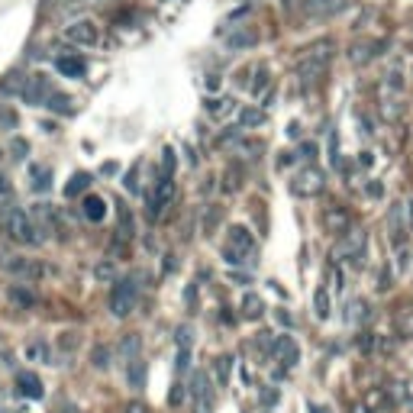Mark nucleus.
I'll use <instances>...</instances> for the list:
<instances>
[{"instance_id":"nucleus-1","label":"nucleus","mask_w":413,"mask_h":413,"mask_svg":"<svg viewBox=\"0 0 413 413\" xmlns=\"http://www.w3.org/2000/svg\"><path fill=\"white\" fill-rule=\"evenodd\" d=\"M0 229L7 233V239L20 245H39L43 242V229L36 226V219L20 207H3L0 210Z\"/></svg>"},{"instance_id":"nucleus-2","label":"nucleus","mask_w":413,"mask_h":413,"mask_svg":"<svg viewBox=\"0 0 413 413\" xmlns=\"http://www.w3.org/2000/svg\"><path fill=\"white\" fill-rule=\"evenodd\" d=\"M136 307V281L129 278H119L117 284H113V291H110V313L117 317V320H123V317H129Z\"/></svg>"},{"instance_id":"nucleus-3","label":"nucleus","mask_w":413,"mask_h":413,"mask_svg":"<svg viewBox=\"0 0 413 413\" xmlns=\"http://www.w3.org/2000/svg\"><path fill=\"white\" fill-rule=\"evenodd\" d=\"M326 187V175H323L320 168H304L294 175V184H291V191H294L297 197H317Z\"/></svg>"},{"instance_id":"nucleus-4","label":"nucleus","mask_w":413,"mask_h":413,"mask_svg":"<svg viewBox=\"0 0 413 413\" xmlns=\"http://www.w3.org/2000/svg\"><path fill=\"white\" fill-rule=\"evenodd\" d=\"M329 43H320V45H313L310 52H307L304 59H300V65H297V71H300V78L304 81H313V78H320L323 75V68H326V59H329Z\"/></svg>"},{"instance_id":"nucleus-5","label":"nucleus","mask_w":413,"mask_h":413,"mask_svg":"<svg viewBox=\"0 0 413 413\" xmlns=\"http://www.w3.org/2000/svg\"><path fill=\"white\" fill-rule=\"evenodd\" d=\"M65 39L75 45H97L101 43V26L94 23V20H75L65 29Z\"/></svg>"},{"instance_id":"nucleus-6","label":"nucleus","mask_w":413,"mask_h":413,"mask_svg":"<svg viewBox=\"0 0 413 413\" xmlns=\"http://www.w3.org/2000/svg\"><path fill=\"white\" fill-rule=\"evenodd\" d=\"M171 197H175V181L159 175V181H155V187H152V194H149V217L159 219L161 213H165V207L171 203Z\"/></svg>"},{"instance_id":"nucleus-7","label":"nucleus","mask_w":413,"mask_h":413,"mask_svg":"<svg viewBox=\"0 0 413 413\" xmlns=\"http://www.w3.org/2000/svg\"><path fill=\"white\" fill-rule=\"evenodd\" d=\"M3 268L13 271V275H20L26 284L45 275V265H39L36 259H17V255H3Z\"/></svg>"},{"instance_id":"nucleus-8","label":"nucleus","mask_w":413,"mask_h":413,"mask_svg":"<svg viewBox=\"0 0 413 413\" xmlns=\"http://www.w3.org/2000/svg\"><path fill=\"white\" fill-rule=\"evenodd\" d=\"M336 255H346L352 265H362V259H365V233L362 229H349V233H342V242H339Z\"/></svg>"},{"instance_id":"nucleus-9","label":"nucleus","mask_w":413,"mask_h":413,"mask_svg":"<svg viewBox=\"0 0 413 413\" xmlns=\"http://www.w3.org/2000/svg\"><path fill=\"white\" fill-rule=\"evenodd\" d=\"M191 394H194V404H197V413H207L210 410V378L207 371H194L191 375Z\"/></svg>"},{"instance_id":"nucleus-10","label":"nucleus","mask_w":413,"mask_h":413,"mask_svg":"<svg viewBox=\"0 0 413 413\" xmlns=\"http://www.w3.org/2000/svg\"><path fill=\"white\" fill-rule=\"evenodd\" d=\"M271 352L278 355L281 362H284V368H294L297 362H300V352H297V342L291 336H278V342H275V349Z\"/></svg>"},{"instance_id":"nucleus-11","label":"nucleus","mask_w":413,"mask_h":413,"mask_svg":"<svg viewBox=\"0 0 413 413\" xmlns=\"http://www.w3.org/2000/svg\"><path fill=\"white\" fill-rule=\"evenodd\" d=\"M226 249H233V252H239V255H249L255 249V239H252V233L245 226H233L229 229V245Z\"/></svg>"},{"instance_id":"nucleus-12","label":"nucleus","mask_w":413,"mask_h":413,"mask_svg":"<svg viewBox=\"0 0 413 413\" xmlns=\"http://www.w3.org/2000/svg\"><path fill=\"white\" fill-rule=\"evenodd\" d=\"M17 391H20L23 397H29V400H39V397L45 394V391H43V381L36 378L33 371H20V375H17Z\"/></svg>"},{"instance_id":"nucleus-13","label":"nucleus","mask_w":413,"mask_h":413,"mask_svg":"<svg viewBox=\"0 0 413 413\" xmlns=\"http://www.w3.org/2000/svg\"><path fill=\"white\" fill-rule=\"evenodd\" d=\"M7 297H10V304L17 307V310H29V307H36V291L33 287H26V284H10Z\"/></svg>"},{"instance_id":"nucleus-14","label":"nucleus","mask_w":413,"mask_h":413,"mask_svg":"<svg viewBox=\"0 0 413 413\" xmlns=\"http://www.w3.org/2000/svg\"><path fill=\"white\" fill-rule=\"evenodd\" d=\"M145 378H149V365L143 362V358H133V362H126V384L133 391H143L145 388Z\"/></svg>"},{"instance_id":"nucleus-15","label":"nucleus","mask_w":413,"mask_h":413,"mask_svg":"<svg viewBox=\"0 0 413 413\" xmlns=\"http://www.w3.org/2000/svg\"><path fill=\"white\" fill-rule=\"evenodd\" d=\"M255 43H259V33L249 29V26H242V29H236V33L226 39V49L229 52H242V49H252Z\"/></svg>"},{"instance_id":"nucleus-16","label":"nucleus","mask_w":413,"mask_h":413,"mask_svg":"<svg viewBox=\"0 0 413 413\" xmlns=\"http://www.w3.org/2000/svg\"><path fill=\"white\" fill-rule=\"evenodd\" d=\"M55 68H59L65 78H81V75L87 71V61L81 59V55H59Z\"/></svg>"},{"instance_id":"nucleus-17","label":"nucleus","mask_w":413,"mask_h":413,"mask_svg":"<svg viewBox=\"0 0 413 413\" xmlns=\"http://www.w3.org/2000/svg\"><path fill=\"white\" fill-rule=\"evenodd\" d=\"M81 210H85V217L91 219V223H101V219L107 217V203H103V197L87 194L85 201H81Z\"/></svg>"},{"instance_id":"nucleus-18","label":"nucleus","mask_w":413,"mask_h":413,"mask_svg":"<svg viewBox=\"0 0 413 413\" xmlns=\"http://www.w3.org/2000/svg\"><path fill=\"white\" fill-rule=\"evenodd\" d=\"M323 226L329 229V233H349V213L346 210H326L323 213Z\"/></svg>"},{"instance_id":"nucleus-19","label":"nucleus","mask_w":413,"mask_h":413,"mask_svg":"<svg viewBox=\"0 0 413 413\" xmlns=\"http://www.w3.org/2000/svg\"><path fill=\"white\" fill-rule=\"evenodd\" d=\"M261 313H265V304H261V297L249 291V294L242 297V317H245V320H259Z\"/></svg>"},{"instance_id":"nucleus-20","label":"nucleus","mask_w":413,"mask_h":413,"mask_svg":"<svg viewBox=\"0 0 413 413\" xmlns=\"http://www.w3.org/2000/svg\"><path fill=\"white\" fill-rule=\"evenodd\" d=\"M87 187H91V175H87V171H78V175H71V181L65 184V194H68V197L85 194Z\"/></svg>"},{"instance_id":"nucleus-21","label":"nucleus","mask_w":413,"mask_h":413,"mask_svg":"<svg viewBox=\"0 0 413 413\" xmlns=\"http://www.w3.org/2000/svg\"><path fill=\"white\" fill-rule=\"evenodd\" d=\"M139 346H143V339L133 333V336H126L123 342H119V352H123V358H126V362H133V358H139Z\"/></svg>"},{"instance_id":"nucleus-22","label":"nucleus","mask_w":413,"mask_h":413,"mask_svg":"<svg viewBox=\"0 0 413 413\" xmlns=\"http://www.w3.org/2000/svg\"><path fill=\"white\" fill-rule=\"evenodd\" d=\"M45 107H49V110H59V113H71V101H68L65 94H55V91L45 97Z\"/></svg>"},{"instance_id":"nucleus-23","label":"nucleus","mask_w":413,"mask_h":413,"mask_svg":"<svg viewBox=\"0 0 413 413\" xmlns=\"http://www.w3.org/2000/svg\"><path fill=\"white\" fill-rule=\"evenodd\" d=\"M175 149H171V145H165V149H161V177H171L175 175Z\"/></svg>"},{"instance_id":"nucleus-24","label":"nucleus","mask_w":413,"mask_h":413,"mask_svg":"<svg viewBox=\"0 0 413 413\" xmlns=\"http://www.w3.org/2000/svg\"><path fill=\"white\" fill-rule=\"evenodd\" d=\"M184 397H187V384L184 381H175V384H171V394H168V407H181Z\"/></svg>"},{"instance_id":"nucleus-25","label":"nucleus","mask_w":413,"mask_h":413,"mask_svg":"<svg viewBox=\"0 0 413 413\" xmlns=\"http://www.w3.org/2000/svg\"><path fill=\"white\" fill-rule=\"evenodd\" d=\"M229 365H233V362H229L226 355H219L217 362H213V375H217L219 384H226V381H229Z\"/></svg>"},{"instance_id":"nucleus-26","label":"nucleus","mask_w":413,"mask_h":413,"mask_svg":"<svg viewBox=\"0 0 413 413\" xmlns=\"http://www.w3.org/2000/svg\"><path fill=\"white\" fill-rule=\"evenodd\" d=\"M33 177H36V191H45L49 187V181H52V171L49 168H43V165H33Z\"/></svg>"},{"instance_id":"nucleus-27","label":"nucleus","mask_w":413,"mask_h":413,"mask_svg":"<svg viewBox=\"0 0 413 413\" xmlns=\"http://www.w3.org/2000/svg\"><path fill=\"white\" fill-rule=\"evenodd\" d=\"M313 307H317V317H320V320H326L329 317V297H326V291H317V297H313Z\"/></svg>"},{"instance_id":"nucleus-28","label":"nucleus","mask_w":413,"mask_h":413,"mask_svg":"<svg viewBox=\"0 0 413 413\" xmlns=\"http://www.w3.org/2000/svg\"><path fill=\"white\" fill-rule=\"evenodd\" d=\"M239 123H242V126H261V123H265V113H261V110H242Z\"/></svg>"},{"instance_id":"nucleus-29","label":"nucleus","mask_w":413,"mask_h":413,"mask_svg":"<svg viewBox=\"0 0 413 413\" xmlns=\"http://www.w3.org/2000/svg\"><path fill=\"white\" fill-rule=\"evenodd\" d=\"M119 236L123 239L133 236V217H129L126 210H119Z\"/></svg>"},{"instance_id":"nucleus-30","label":"nucleus","mask_w":413,"mask_h":413,"mask_svg":"<svg viewBox=\"0 0 413 413\" xmlns=\"http://www.w3.org/2000/svg\"><path fill=\"white\" fill-rule=\"evenodd\" d=\"M368 313H365V300H352V313H346V320H365Z\"/></svg>"},{"instance_id":"nucleus-31","label":"nucleus","mask_w":413,"mask_h":413,"mask_svg":"<svg viewBox=\"0 0 413 413\" xmlns=\"http://www.w3.org/2000/svg\"><path fill=\"white\" fill-rule=\"evenodd\" d=\"M107 358H110V352H107V349H101V346H97V349H94V368H107Z\"/></svg>"},{"instance_id":"nucleus-32","label":"nucleus","mask_w":413,"mask_h":413,"mask_svg":"<svg viewBox=\"0 0 413 413\" xmlns=\"http://www.w3.org/2000/svg\"><path fill=\"white\" fill-rule=\"evenodd\" d=\"M217 223H219V207H210V217H203V229L210 233V229L217 226Z\"/></svg>"},{"instance_id":"nucleus-33","label":"nucleus","mask_w":413,"mask_h":413,"mask_svg":"<svg viewBox=\"0 0 413 413\" xmlns=\"http://www.w3.org/2000/svg\"><path fill=\"white\" fill-rule=\"evenodd\" d=\"M191 365V349H177V371H187Z\"/></svg>"},{"instance_id":"nucleus-34","label":"nucleus","mask_w":413,"mask_h":413,"mask_svg":"<svg viewBox=\"0 0 413 413\" xmlns=\"http://www.w3.org/2000/svg\"><path fill=\"white\" fill-rule=\"evenodd\" d=\"M268 87V71H259V81H252V94H261Z\"/></svg>"},{"instance_id":"nucleus-35","label":"nucleus","mask_w":413,"mask_h":413,"mask_svg":"<svg viewBox=\"0 0 413 413\" xmlns=\"http://www.w3.org/2000/svg\"><path fill=\"white\" fill-rule=\"evenodd\" d=\"M384 117H388V119H397V117H400V107H397L394 101H384Z\"/></svg>"},{"instance_id":"nucleus-36","label":"nucleus","mask_w":413,"mask_h":413,"mask_svg":"<svg viewBox=\"0 0 413 413\" xmlns=\"http://www.w3.org/2000/svg\"><path fill=\"white\" fill-rule=\"evenodd\" d=\"M300 159H307V161H313V159H317V145H313V143L300 145Z\"/></svg>"},{"instance_id":"nucleus-37","label":"nucleus","mask_w":413,"mask_h":413,"mask_svg":"<svg viewBox=\"0 0 413 413\" xmlns=\"http://www.w3.org/2000/svg\"><path fill=\"white\" fill-rule=\"evenodd\" d=\"M26 355H29V358H45V346H29Z\"/></svg>"},{"instance_id":"nucleus-38","label":"nucleus","mask_w":413,"mask_h":413,"mask_svg":"<svg viewBox=\"0 0 413 413\" xmlns=\"http://www.w3.org/2000/svg\"><path fill=\"white\" fill-rule=\"evenodd\" d=\"M329 281H333V287H342V275H339V268H329Z\"/></svg>"},{"instance_id":"nucleus-39","label":"nucleus","mask_w":413,"mask_h":413,"mask_svg":"<svg viewBox=\"0 0 413 413\" xmlns=\"http://www.w3.org/2000/svg\"><path fill=\"white\" fill-rule=\"evenodd\" d=\"M278 400V391H261V404H275Z\"/></svg>"},{"instance_id":"nucleus-40","label":"nucleus","mask_w":413,"mask_h":413,"mask_svg":"<svg viewBox=\"0 0 413 413\" xmlns=\"http://www.w3.org/2000/svg\"><path fill=\"white\" fill-rule=\"evenodd\" d=\"M13 152H17V159H23V152H29V145H26L23 139H17V143H13Z\"/></svg>"},{"instance_id":"nucleus-41","label":"nucleus","mask_w":413,"mask_h":413,"mask_svg":"<svg viewBox=\"0 0 413 413\" xmlns=\"http://www.w3.org/2000/svg\"><path fill=\"white\" fill-rule=\"evenodd\" d=\"M123 413H149V407H145V404H129Z\"/></svg>"},{"instance_id":"nucleus-42","label":"nucleus","mask_w":413,"mask_h":413,"mask_svg":"<svg viewBox=\"0 0 413 413\" xmlns=\"http://www.w3.org/2000/svg\"><path fill=\"white\" fill-rule=\"evenodd\" d=\"M0 194H10V181H7V175L0 171Z\"/></svg>"},{"instance_id":"nucleus-43","label":"nucleus","mask_w":413,"mask_h":413,"mask_svg":"<svg viewBox=\"0 0 413 413\" xmlns=\"http://www.w3.org/2000/svg\"><path fill=\"white\" fill-rule=\"evenodd\" d=\"M310 413H329V410H323V407H310Z\"/></svg>"},{"instance_id":"nucleus-44","label":"nucleus","mask_w":413,"mask_h":413,"mask_svg":"<svg viewBox=\"0 0 413 413\" xmlns=\"http://www.w3.org/2000/svg\"><path fill=\"white\" fill-rule=\"evenodd\" d=\"M0 413H7V410H0Z\"/></svg>"}]
</instances>
